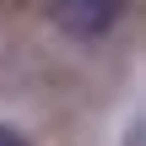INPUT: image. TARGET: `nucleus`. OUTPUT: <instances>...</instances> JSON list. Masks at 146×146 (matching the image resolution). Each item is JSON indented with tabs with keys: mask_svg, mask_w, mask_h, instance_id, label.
<instances>
[{
	"mask_svg": "<svg viewBox=\"0 0 146 146\" xmlns=\"http://www.w3.org/2000/svg\"><path fill=\"white\" fill-rule=\"evenodd\" d=\"M43 11H49V22H54L60 33H70V38H103V33L119 22L125 0H43Z\"/></svg>",
	"mask_w": 146,
	"mask_h": 146,
	"instance_id": "f257e3e1",
	"label": "nucleus"
},
{
	"mask_svg": "<svg viewBox=\"0 0 146 146\" xmlns=\"http://www.w3.org/2000/svg\"><path fill=\"white\" fill-rule=\"evenodd\" d=\"M0 146H27V141H22L16 130H5V125H0Z\"/></svg>",
	"mask_w": 146,
	"mask_h": 146,
	"instance_id": "f03ea898",
	"label": "nucleus"
}]
</instances>
